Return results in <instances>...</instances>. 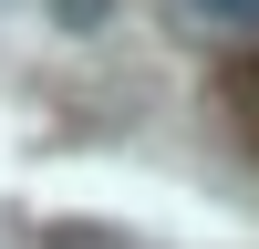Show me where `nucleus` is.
<instances>
[{
	"label": "nucleus",
	"instance_id": "nucleus-2",
	"mask_svg": "<svg viewBox=\"0 0 259 249\" xmlns=\"http://www.w3.org/2000/svg\"><path fill=\"white\" fill-rule=\"evenodd\" d=\"M207 21H228V31H259V0H197Z\"/></svg>",
	"mask_w": 259,
	"mask_h": 249
},
{
	"label": "nucleus",
	"instance_id": "nucleus-3",
	"mask_svg": "<svg viewBox=\"0 0 259 249\" xmlns=\"http://www.w3.org/2000/svg\"><path fill=\"white\" fill-rule=\"evenodd\" d=\"M104 11H114V0H62V21H73V31H83V21H104Z\"/></svg>",
	"mask_w": 259,
	"mask_h": 249
},
{
	"label": "nucleus",
	"instance_id": "nucleus-1",
	"mask_svg": "<svg viewBox=\"0 0 259 249\" xmlns=\"http://www.w3.org/2000/svg\"><path fill=\"white\" fill-rule=\"evenodd\" d=\"M228 124H239V145L259 156V42H249L239 62H228Z\"/></svg>",
	"mask_w": 259,
	"mask_h": 249
}]
</instances>
